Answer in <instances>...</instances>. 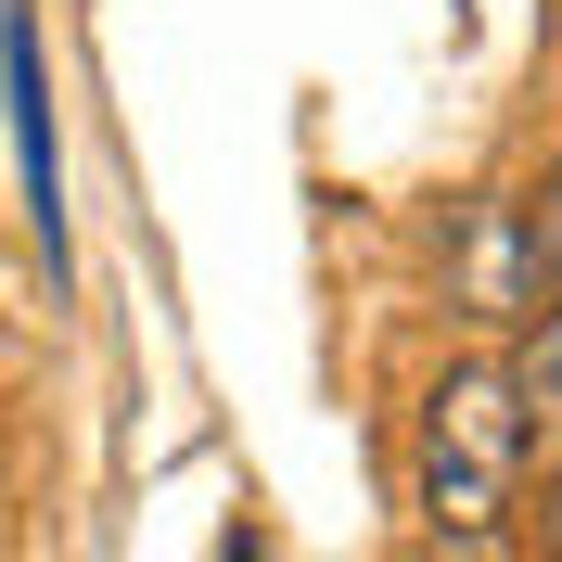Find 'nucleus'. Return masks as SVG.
I'll list each match as a JSON object with an SVG mask.
<instances>
[{"mask_svg": "<svg viewBox=\"0 0 562 562\" xmlns=\"http://www.w3.org/2000/svg\"><path fill=\"white\" fill-rule=\"evenodd\" d=\"M525 244H537V269H550V294H562V167L525 192Z\"/></svg>", "mask_w": 562, "mask_h": 562, "instance_id": "20e7f679", "label": "nucleus"}, {"mask_svg": "<svg viewBox=\"0 0 562 562\" xmlns=\"http://www.w3.org/2000/svg\"><path fill=\"white\" fill-rule=\"evenodd\" d=\"M512 409H525V473H562V294L512 346Z\"/></svg>", "mask_w": 562, "mask_h": 562, "instance_id": "7ed1b4c3", "label": "nucleus"}, {"mask_svg": "<svg viewBox=\"0 0 562 562\" xmlns=\"http://www.w3.org/2000/svg\"><path fill=\"white\" fill-rule=\"evenodd\" d=\"M435 562H525V550H498V537H435Z\"/></svg>", "mask_w": 562, "mask_h": 562, "instance_id": "39448f33", "label": "nucleus"}, {"mask_svg": "<svg viewBox=\"0 0 562 562\" xmlns=\"http://www.w3.org/2000/svg\"><path fill=\"white\" fill-rule=\"evenodd\" d=\"M550 550H562V473H550Z\"/></svg>", "mask_w": 562, "mask_h": 562, "instance_id": "423d86ee", "label": "nucleus"}, {"mask_svg": "<svg viewBox=\"0 0 562 562\" xmlns=\"http://www.w3.org/2000/svg\"><path fill=\"white\" fill-rule=\"evenodd\" d=\"M460 307L473 319H537L550 307V269H537V244H525V205H486L460 231Z\"/></svg>", "mask_w": 562, "mask_h": 562, "instance_id": "f03ea898", "label": "nucleus"}, {"mask_svg": "<svg viewBox=\"0 0 562 562\" xmlns=\"http://www.w3.org/2000/svg\"><path fill=\"white\" fill-rule=\"evenodd\" d=\"M422 525L435 537H498L525 498V409H512V358H460L422 396V448H409Z\"/></svg>", "mask_w": 562, "mask_h": 562, "instance_id": "f257e3e1", "label": "nucleus"}]
</instances>
